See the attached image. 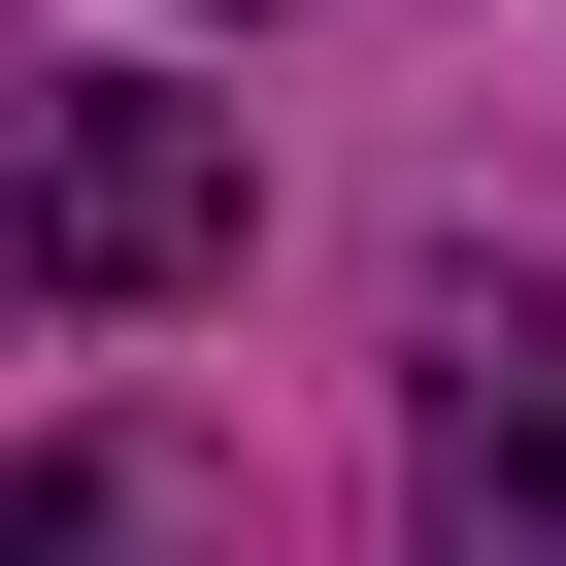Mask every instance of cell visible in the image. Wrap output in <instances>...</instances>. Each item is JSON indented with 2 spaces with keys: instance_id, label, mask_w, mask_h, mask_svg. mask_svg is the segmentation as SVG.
<instances>
[{
  "instance_id": "1",
  "label": "cell",
  "mask_w": 566,
  "mask_h": 566,
  "mask_svg": "<svg viewBox=\"0 0 566 566\" xmlns=\"http://www.w3.org/2000/svg\"><path fill=\"white\" fill-rule=\"evenodd\" d=\"M233 266V101H67L0 167V301H200Z\"/></svg>"
},
{
  "instance_id": "2",
  "label": "cell",
  "mask_w": 566,
  "mask_h": 566,
  "mask_svg": "<svg viewBox=\"0 0 566 566\" xmlns=\"http://www.w3.org/2000/svg\"><path fill=\"white\" fill-rule=\"evenodd\" d=\"M433 566H566V301H433Z\"/></svg>"
},
{
  "instance_id": "3",
  "label": "cell",
  "mask_w": 566,
  "mask_h": 566,
  "mask_svg": "<svg viewBox=\"0 0 566 566\" xmlns=\"http://www.w3.org/2000/svg\"><path fill=\"white\" fill-rule=\"evenodd\" d=\"M0 566H200V467L101 433V467H0Z\"/></svg>"
},
{
  "instance_id": "4",
  "label": "cell",
  "mask_w": 566,
  "mask_h": 566,
  "mask_svg": "<svg viewBox=\"0 0 566 566\" xmlns=\"http://www.w3.org/2000/svg\"><path fill=\"white\" fill-rule=\"evenodd\" d=\"M167 34H266V0H167Z\"/></svg>"
}]
</instances>
